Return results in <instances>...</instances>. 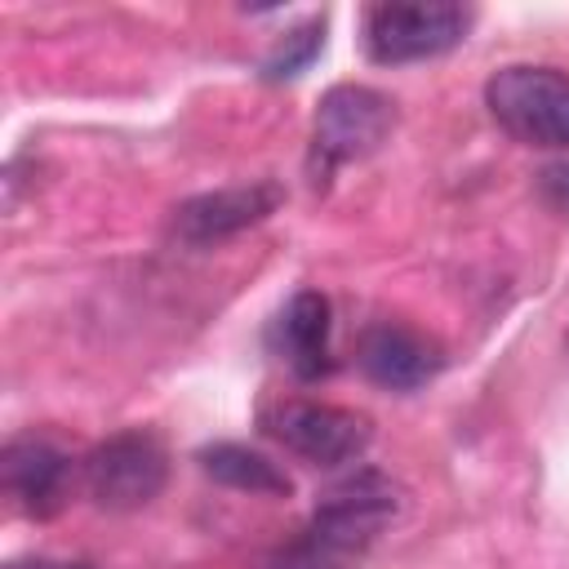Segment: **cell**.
I'll return each mask as SVG.
<instances>
[{"mask_svg":"<svg viewBox=\"0 0 569 569\" xmlns=\"http://www.w3.org/2000/svg\"><path fill=\"white\" fill-rule=\"evenodd\" d=\"M396 485L378 471H360L329 489L311 520L289 542H280L262 569H356L396 520Z\"/></svg>","mask_w":569,"mask_h":569,"instance_id":"6da1fadb","label":"cell"},{"mask_svg":"<svg viewBox=\"0 0 569 569\" xmlns=\"http://www.w3.org/2000/svg\"><path fill=\"white\" fill-rule=\"evenodd\" d=\"M396 129V102L369 84H333L311 124V151H307V173L311 187H329L333 169L373 156Z\"/></svg>","mask_w":569,"mask_h":569,"instance_id":"7a4b0ae2","label":"cell"},{"mask_svg":"<svg viewBox=\"0 0 569 569\" xmlns=\"http://www.w3.org/2000/svg\"><path fill=\"white\" fill-rule=\"evenodd\" d=\"M489 116L525 147L569 151V71L511 62L485 84Z\"/></svg>","mask_w":569,"mask_h":569,"instance_id":"3957f363","label":"cell"},{"mask_svg":"<svg viewBox=\"0 0 569 569\" xmlns=\"http://www.w3.org/2000/svg\"><path fill=\"white\" fill-rule=\"evenodd\" d=\"M471 9L453 0H387L365 18V53L378 67H405L440 58L467 40Z\"/></svg>","mask_w":569,"mask_h":569,"instance_id":"277c9868","label":"cell"},{"mask_svg":"<svg viewBox=\"0 0 569 569\" xmlns=\"http://www.w3.org/2000/svg\"><path fill=\"white\" fill-rule=\"evenodd\" d=\"M80 476H84L89 498L102 511H138L151 498H160V489L169 480V453L156 431L129 427V431H116L102 445H93Z\"/></svg>","mask_w":569,"mask_h":569,"instance_id":"5b68a950","label":"cell"},{"mask_svg":"<svg viewBox=\"0 0 569 569\" xmlns=\"http://www.w3.org/2000/svg\"><path fill=\"white\" fill-rule=\"evenodd\" d=\"M262 427L298 458L316 467H342L356 462L369 440L373 422L347 405H325V400H280L262 413Z\"/></svg>","mask_w":569,"mask_h":569,"instance_id":"8992f818","label":"cell"},{"mask_svg":"<svg viewBox=\"0 0 569 569\" xmlns=\"http://www.w3.org/2000/svg\"><path fill=\"white\" fill-rule=\"evenodd\" d=\"M284 204V187L276 178H258L244 187H222V191H204L191 196L173 209V236L182 244H218L244 227L267 222L276 209Z\"/></svg>","mask_w":569,"mask_h":569,"instance_id":"52a82bcc","label":"cell"},{"mask_svg":"<svg viewBox=\"0 0 569 569\" xmlns=\"http://www.w3.org/2000/svg\"><path fill=\"white\" fill-rule=\"evenodd\" d=\"M0 480L9 489V498L31 516V520H49L67 507L71 498V480H76V462L71 453H62L53 440L40 436H22L4 445L0 458Z\"/></svg>","mask_w":569,"mask_h":569,"instance_id":"ba28073f","label":"cell"},{"mask_svg":"<svg viewBox=\"0 0 569 569\" xmlns=\"http://www.w3.org/2000/svg\"><path fill=\"white\" fill-rule=\"evenodd\" d=\"M356 360L369 382H378L387 391H413L440 369V347L400 320H378L360 333Z\"/></svg>","mask_w":569,"mask_h":569,"instance_id":"9c48e42d","label":"cell"},{"mask_svg":"<svg viewBox=\"0 0 569 569\" xmlns=\"http://www.w3.org/2000/svg\"><path fill=\"white\" fill-rule=\"evenodd\" d=\"M276 351L298 378H320L329 369V298L320 289H298L276 320Z\"/></svg>","mask_w":569,"mask_h":569,"instance_id":"30bf717a","label":"cell"},{"mask_svg":"<svg viewBox=\"0 0 569 569\" xmlns=\"http://www.w3.org/2000/svg\"><path fill=\"white\" fill-rule=\"evenodd\" d=\"M200 471L227 489H240V493H258V498H289L293 493V480L284 476L280 462H271L267 453L249 449V445H236V440H218V445H204L196 453Z\"/></svg>","mask_w":569,"mask_h":569,"instance_id":"8fae6325","label":"cell"},{"mask_svg":"<svg viewBox=\"0 0 569 569\" xmlns=\"http://www.w3.org/2000/svg\"><path fill=\"white\" fill-rule=\"evenodd\" d=\"M320 49H325V18H307L302 27H293V31L262 58V76H267V80H289V76L307 71Z\"/></svg>","mask_w":569,"mask_h":569,"instance_id":"7c38bea8","label":"cell"},{"mask_svg":"<svg viewBox=\"0 0 569 569\" xmlns=\"http://www.w3.org/2000/svg\"><path fill=\"white\" fill-rule=\"evenodd\" d=\"M538 191L556 213H569V160H556L538 173Z\"/></svg>","mask_w":569,"mask_h":569,"instance_id":"4fadbf2b","label":"cell"},{"mask_svg":"<svg viewBox=\"0 0 569 569\" xmlns=\"http://www.w3.org/2000/svg\"><path fill=\"white\" fill-rule=\"evenodd\" d=\"M4 569H93V565H84V560H13V565H4Z\"/></svg>","mask_w":569,"mask_h":569,"instance_id":"5bb4252c","label":"cell"}]
</instances>
